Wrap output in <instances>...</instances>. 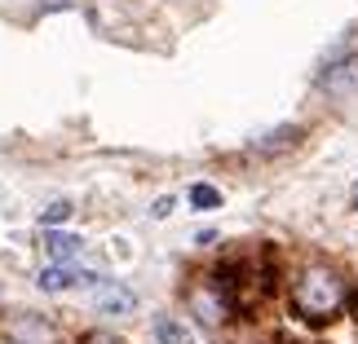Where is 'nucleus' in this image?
I'll return each instance as SVG.
<instances>
[{"label":"nucleus","instance_id":"0eeeda50","mask_svg":"<svg viewBox=\"0 0 358 344\" xmlns=\"http://www.w3.org/2000/svg\"><path fill=\"white\" fill-rule=\"evenodd\" d=\"M190 203H195L199 212H213V208H222V190L199 181V186H190Z\"/></svg>","mask_w":358,"mask_h":344},{"label":"nucleus","instance_id":"9d476101","mask_svg":"<svg viewBox=\"0 0 358 344\" xmlns=\"http://www.w3.org/2000/svg\"><path fill=\"white\" fill-rule=\"evenodd\" d=\"M66 216H71V203H49V208L40 212V221H45V225H58V221H66Z\"/></svg>","mask_w":358,"mask_h":344},{"label":"nucleus","instance_id":"1a4fd4ad","mask_svg":"<svg viewBox=\"0 0 358 344\" xmlns=\"http://www.w3.org/2000/svg\"><path fill=\"white\" fill-rule=\"evenodd\" d=\"M296 142H301V128H279L261 142V150H279V146H296Z\"/></svg>","mask_w":358,"mask_h":344},{"label":"nucleus","instance_id":"ddd939ff","mask_svg":"<svg viewBox=\"0 0 358 344\" xmlns=\"http://www.w3.org/2000/svg\"><path fill=\"white\" fill-rule=\"evenodd\" d=\"M350 208H354V212H358V181H354V186H350Z\"/></svg>","mask_w":358,"mask_h":344},{"label":"nucleus","instance_id":"20e7f679","mask_svg":"<svg viewBox=\"0 0 358 344\" xmlns=\"http://www.w3.org/2000/svg\"><path fill=\"white\" fill-rule=\"evenodd\" d=\"M190 309H195V318H199V322H208V327H222V322H226V313H230L226 296L217 292L213 283H208V287H199V292H190Z\"/></svg>","mask_w":358,"mask_h":344},{"label":"nucleus","instance_id":"6e6552de","mask_svg":"<svg viewBox=\"0 0 358 344\" xmlns=\"http://www.w3.org/2000/svg\"><path fill=\"white\" fill-rule=\"evenodd\" d=\"M155 336H159V344H190L186 327L173 322V318H159V322H155Z\"/></svg>","mask_w":358,"mask_h":344},{"label":"nucleus","instance_id":"f257e3e1","mask_svg":"<svg viewBox=\"0 0 358 344\" xmlns=\"http://www.w3.org/2000/svg\"><path fill=\"white\" fill-rule=\"evenodd\" d=\"M345 278L332 265H306L292 283V309L306 322H332L345 309Z\"/></svg>","mask_w":358,"mask_h":344},{"label":"nucleus","instance_id":"7ed1b4c3","mask_svg":"<svg viewBox=\"0 0 358 344\" xmlns=\"http://www.w3.org/2000/svg\"><path fill=\"white\" fill-rule=\"evenodd\" d=\"M80 283H98V274H85V269H71V265H49V269L36 274V287L49 292V296L71 292V287H80Z\"/></svg>","mask_w":358,"mask_h":344},{"label":"nucleus","instance_id":"f03ea898","mask_svg":"<svg viewBox=\"0 0 358 344\" xmlns=\"http://www.w3.org/2000/svg\"><path fill=\"white\" fill-rule=\"evenodd\" d=\"M5 331H9L13 344H58V327H53L45 313H13Z\"/></svg>","mask_w":358,"mask_h":344},{"label":"nucleus","instance_id":"423d86ee","mask_svg":"<svg viewBox=\"0 0 358 344\" xmlns=\"http://www.w3.org/2000/svg\"><path fill=\"white\" fill-rule=\"evenodd\" d=\"M80 247H85L80 234H66V230H49L45 234V252H49L53 265H71V260L80 256Z\"/></svg>","mask_w":358,"mask_h":344},{"label":"nucleus","instance_id":"9b49d317","mask_svg":"<svg viewBox=\"0 0 358 344\" xmlns=\"http://www.w3.org/2000/svg\"><path fill=\"white\" fill-rule=\"evenodd\" d=\"M85 344H124L120 336H111V331H89L85 336Z\"/></svg>","mask_w":358,"mask_h":344},{"label":"nucleus","instance_id":"39448f33","mask_svg":"<svg viewBox=\"0 0 358 344\" xmlns=\"http://www.w3.org/2000/svg\"><path fill=\"white\" fill-rule=\"evenodd\" d=\"M93 305L102 313H133L137 309V296L120 283H93Z\"/></svg>","mask_w":358,"mask_h":344},{"label":"nucleus","instance_id":"f8f14e48","mask_svg":"<svg viewBox=\"0 0 358 344\" xmlns=\"http://www.w3.org/2000/svg\"><path fill=\"white\" fill-rule=\"evenodd\" d=\"M150 212H155V216H169V212H173V195H169V199H159V203H155Z\"/></svg>","mask_w":358,"mask_h":344}]
</instances>
